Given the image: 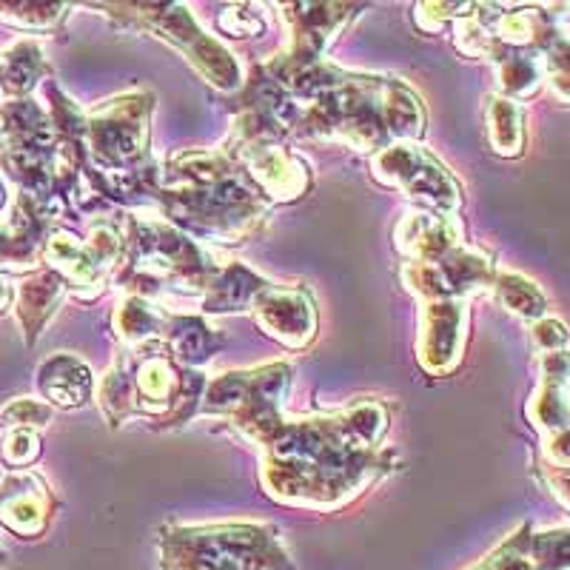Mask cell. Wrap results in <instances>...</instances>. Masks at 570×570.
<instances>
[{
  "label": "cell",
  "instance_id": "1",
  "mask_svg": "<svg viewBox=\"0 0 570 570\" xmlns=\"http://www.w3.org/2000/svg\"><path fill=\"white\" fill-rule=\"evenodd\" d=\"M292 380L285 363L234 371L208 385L203 414L223 416L263 451V485L272 497L297 505L328 508L391 471L394 454L380 448L389 431L383 402H360L340 414L283 416Z\"/></svg>",
  "mask_w": 570,
  "mask_h": 570
},
{
  "label": "cell",
  "instance_id": "2",
  "mask_svg": "<svg viewBox=\"0 0 570 570\" xmlns=\"http://www.w3.org/2000/svg\"><path fill=\"white\" fill-rule=\"evenodd\" d=\"M277 83L297 109L294 131L303 137L383 151L422 135L425 111L420 98L400 80L348 75L317 60Z\"/></svg>",
  "mask_w": 570,
  "mask_h": 570
},
{
  "label": "cell",
  "instance_id": "3",
  "mask_svg": "<svg viewBox=\"0 0 570 570\" xmlns=\"http://www.w3.org/2000/svg\"><path fill=\"white\" fill-rule=\"evenodd\" d=\"M160 203L166 220L206 240L237 243L263 226L266 195L228 151H183L160 169Z\"/></svg>",
  "mask_w": 570,
  "mask_h": 570
},
{
  "label": "cell",
  "instance_id": "4",
  "mask_svg": "<svg viewBox=\"0 0 570 570\" xmlns=\"http://www.w3.org/2000/svg\"><path fill=\"white\" fill-rule=\"evenodd\" d=\"M203 374L180 363L160 337L124 348L100 385V405L115 425L129 416H149L160 425H183L200 411Z\"/></svg>",
  "mask_w": 570,
  "mask_h": 570
},
{
  "label": "cell",
  "instance_id": "5",
  "mask_svg": "<svg viewBox=\"0 0 570 570\" xmlns=\"http://www.w3.org/2000/svg\"><path fill=\"white\" fill-rule=\"evenodd\" d=\"M155 98L146 91H126L86 115V157L100 195L157 197L160 169L149 151V117Z\"/></svg>",
  "mask_w": 570,
  "mask_h": 570
},
{
  "label": "cell",
  "instance_id": "6",
  "mask_svg": "<svg viewBox=\"0 0 570 570\" xmlns=\"http://www.w3.org/2000/svg\"><path fill=\"white\" fill-rule=\"evenodd\" d=\"M124 277L131 297H151L160 288L206 294L220 266L177 232L166 217H131L124 237Z\"/></svg>",
  "mask_w": 570,
  "mask_h": 570
},
{
  "label": "cell",
  "instance_id": "7",
  "mask_svg": "<svg viewBox=\"0 0 570 570\" xmlns=\"http://www.w3.org/2000/svg\"><path fill=\"white\" fill-rule=\"evenodd\" d=\"M570 3L557 7H468L456 20V46L471 58H485L493 66L519 55H539L559 35V20L568 18Z\"/></svg>",
  "mask_w": 570,
  "mask_h": 570
},
{
  "label": "cell",
  "instance_id": "8",
  "mask_svg": "<svg viewBox=\"0 0 570 570\" xmlns=\"http://www.w3.org/2000/svg\"><path fill=\"white\" fill-rule=\"evenodd\" d=\"M109 9H117L111 12L115 18L126 20L131 27L149 29L151 35L175 46L208 83L220 86V89L240 86V69L232 55L220 43H214L180 3H109Z\"/></svg>",
  "mask_w": 570,
  "mask_h": 570
},
{
  "label": "cell",
  "instance_id": "9",
  "mask_svg": "<svg viewBox=\"0 0 570 570\" xmlns=\"http://www.w3.org/2000/svg\"><path fill=\"white\" fill-rule=\"evenodd\" d=\"M374 177L383 186L400 188L425 212L454 220L462 208V188L454 175L436 157L428 155L414 140H402L383 149L371 163Z\"/></svg>",
  "mask_w": 570,
  "mask_h": 570
},
{
  "label": "cell",
  "instance_id": "10",
  "mask_svg": "<svg viewBox=\"0 0 570 570\" xmlns=\"http://www.w3.org/2000/svg\"><path fill=\"white\" fill-rule=\"evenodd\" d=\"M43 259L55 274L63 277L78 297L95 299L104 292L106 277L120 266L124 257V237L111 223L91 226L89 237L78 240L75 234L55 232L43 240Z\"/></svg>",
  "mask_w": 570,
  "mask_h": 570
},
{
  "label": "cell",
  "instance_id": "11",
  "mask_svg": "<svg viewBox=\"0 0 570 570\" xmlns=\"http://www.w3.org/2000/svg\"><path fill=\"white\" fill-rule=\"evenodd\" d=\"M177 542L188 548L195 570H263L272 537L259 525H226L180 533Z\"/></svg>",
  "mask_w": 570,
  "mask_h": 570
},
{
  "label": "cell",
  "instance_id": "12",
  "mask_svg": "<svg viewBox=\"0 0 570 570\" xmlns=\"http://www.w3.org/2000/svg\"><path fill=\"white\" fill-rule=\"evenodd\" d=\"M248 312L268 337L279 340L288 348H303L312 343L317 317H314V299L303 288H277L268 283L254 297Z\"/></svg>",
  "mask_w": 570,
  "mask_h": 570
},
{
  "label": "cell",
  "instance_id": "13",
  "mask_svg": "<svg viewBox=\"0 0 570 570\" xmlns=\"http://www.w3.org/2000/svg\"><path fill=\"white\" fill-rule=\"evenodd\" d=\"M46 214L27 195L12 200L7 183L0 180V268L23 272L43 248Z\"/></svg>",
  "mask_w": 570,
  "mask_h": 570
},
{
  "label": "cell",
  "instance_id": "14",
  "mask_svg": "<svg viewBox=\"0 0 570 570\" xmlns=\"http://www.w3.org/2000/svg\"><path fill=\"white\" fill-rule=\"evenodd\" d=\"M52 511L49 488L38 473L18 471L0 482V519L18 533H38Z\"/></svg>",
  "mask_w": 570,
  "mask_h": 570
},
{
  "label": "cell",
  "instance_id": "15",
  "mask_svg": "<svg viewBox=\"0 0 570 570\" xmlns=\"http://www.w3.org/2000/svg\"><path fill=\"white\" fill-rule=\"evenodd\" d=\"M528 416L544 436L557 434L570 422V351L542 354V383Z\"/></svg>",
  "mask_w": 570,
  "mask_h": 570
},
{
  "label": "cell",
  "instance_id": "16",
  "mask_svg": "<svg viewBox=\"0 0 570 570\" xmlns=\"http://www.w3.org/2000/svg\"><path fill=\"white\" fill-rule=\"evenodd\" d=\"M38 385L46 400L60 409H78L91 394V371L78 356L55 354L40 365Z\"/></svg>",
  "mask_w": 570,
  "mask_h": 570
},
{
  "label": "cell",
  "instance_id": "17",
  "mask_svg": "<svg viewBox=\"0 0 570 570\" xmlns=\"http://www.w3.org/2000/svg\"><path fill=\"white\" fill-rule=\"evenodd\" d=\"M266 279H259L257 274L248 272L243 263H228L220 266L217 277L203 294V308L214 314H228V312H243L252 308L254 297L266 288Z\"/></svg>",
  "mask_w": 570,
  "mask_h": 570
},
{
  "label": "cell",
  "instance_id": "18",
  "mask_svg": "<svg viewBox=\"0 0 570 570\" xmlns=\"http://www.w3.org/2000/svg\"><path fill=\"white\" fill-rule=\"evenodd\" d=\"M69 285L63 283L60 274H55L52 268L43 274H35L32 279L18 288V317L23 331H27V343H35V337L40 334V328L46 325V320L52 317L55 305L60 303L63 292Z\"/></svg>",
  "mask_w": 570,
  "mask_h": 570
},
{
  "label": "cell",
  "instance_id": "19",
  "mask_svg": "<svg viewBox=\"0 0 570 570\" xmlns=\"http://www.w3.org/2000/svg\"><path fill=\"white\" fill-rule=\"evenodd\" d=\"M488 142L502 157H519L525 149V117L517 100L491 98L485 109Z\"/></svg>",
  "mask_w": 570,
  "mask_h": 570
},
{
  "label": "cell",
  "instance_id": "20",
  "mask_svg": "<svg viewBox=\"0 0 570 570\" xmlns=\"http://www.w3.org/2000/svg\"><path fill=\"white\" fill-rule=\"evenodd\" d=\"M46 71L43 55H40L35 40H20L12 46L3 60H0V89L7 91L9 100L27 98L29 91L38 86L40 75Z\"/></svg>",
  "mask_w": 570,
  "mask_h": 570
},
{
  "label": "cell",
  "instance_id": "21",
  "mask_svg": "<svg viewBox=\"0 0 570 570\" xmlns=\"http://www.w3.org/2000/svg\"><path fill=\"white\" fill-rule=\"evenodd\" d=\"M493 292H497L499 303L505 305L511 314H517V317L531 320V323H537V320L544 317L548 299H544V294L539 292V285L533 283V279L513 272H497Z\"/></svg>",
  "mask_w": 570,
  "mask_h": 570
},
{
  "label": "cell",
  "instance_id": "22",
  "mask_svg": "<svg viewBox=\"0 0 570 570\" xmlns=\"http://www.w3.org/2000/svg\"><path fill=\"white\" fill-rule=\"evenodd\" d=\"M544 83L551 86L562 100H570V38L559 32L542 55Z\"/></svg>",
  "mask_w": 570,
  "mask_h": 570
},
{
  "label": "cell",
  "instance_id": "23",
  "mask_svg": "<svg viewBox=\"0 0 570 570\" xmlns=\"http://www.w3.org/2000/svg\"><path fill=\"white\" fill-rule=\"evenodd\" d=\"M40 454V440L32 428H12L7 436H3V445H0V456L9 468H27L29 462H35V456Z\"/></svg>",
  "mask_w": 570,
  "mask_h": 570
},
{
  "label": "cell",
  "instance_id": "24",
  "mask_svg": "<svg viewBox=\"0 0 570 570\" xmlns=\"http://www.w3.org/2000/svg\"><path fill=\"white\" fill-rule=\"evenodd\" d=\"M49 416H52V411L46 409L43 402L18 400L0 411V428H7V431H12V428H32L35 431L38 425H46Z\"/></svg>",
  "mask_w": 570,
  "mask_h": 570
},
{
  "label": "cell",
  "instance_id": "25",
  "mask_svg": "<svg viewBox=\"0 0 570 570\" xmlns=\"http://www.w3.org/2000/svg\"><path fill=\"white\" fill-rule=\"evenodd\" d=\"M531 337H533V345H537L542 354H553V351H568V328H564V323H559V320H551V317H542L533 323L531 328Z\"/></svg>",
  "mask_w": 570,
  "mask_h": 570
},
{
  "label": "cell",
  "instance_id": "26",
  "mask_svg": "<svg viewBox=\"0 0 570 570\" xmlns=\"http://www.w3.org/2000/svg\"><path fill=\"white\" fill-rule=\"evenodd\" d=\"M544 482H548L551 491L562 499V505L570 508V468L544 465Z\"/></svg>",
  "mask_w": 570,
  "mask_h": 570
},
{
  "label": "cell",
  "instance_id": "27",
  "mask_svg": "<svg viewBox=\"0 0 570 570\" xmlns=\"http://www.w3.org/2000/svg\"><path fill=\"white\" fill-rule=\"evenodd\" d=\"M9 303H12V288H9L7 279L0 277V312H3Z\"/></svg>",
  "mask_w": 570,
  "mask_h": 570
},
{
  "label": "cell",
  "instance_id": "28",
  "mask_svg": "<svg viewBox=\"0 0 570 570\" xmlns=\"http://www.w3.org/2000/svg\"><path fill=\"white\" fill-rule=\"evenodd\" d=\"M0 559H3V557H0Z\"/></svg>",
  "mask_w": 570,
  "mask_h": 570
}]
</instances>
